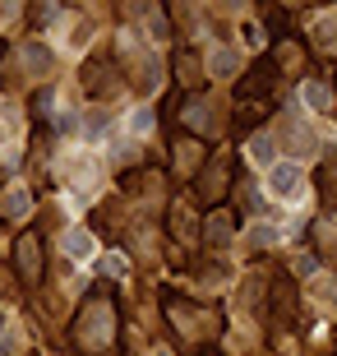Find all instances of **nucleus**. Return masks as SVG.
Returning <instances> with one entry per match:
<instances>
[{
  "label": "nucleus",
  "mask_w": 337,
  "mask_h": 356,
  "mask_svg": "<svg viewBox=\"0 0 337 356\" xmlns=\"http://www.w3.org/2000/svg\"><path fill=\"white\" fill-rule=\"evenodd\" d=\"M130 130L134 134H148V130H153V111H134V116H130Z\"/></svg>",
  "instance_id": "obj_7"
},
{
  "label": "nucleus",
  "mask_w": 337,
  "mask_h": 356,
  "mask_svg": "<svg viewBox=\"0 0 337 356\" xmlns=\"http://www.w3.org/2000/svg\"><path fill=\"white\" fill-rule=\"evenodd\" d=\"M208 70H213V74H217V79H231L236 70H240V56H236L231 47H217V51L208 56Z\"/></svg>",
  "instance_id": "obj_4"
},
{
  "label": "nucleus",
  "mask_w": 337,
  "mask_h": 356,
  "mask_svg": "<svg viewBox=\"0 0 337 356\" xmlns=\"http://www.w3.org/2000/svg\"><path fill=\"white\" fill-rule=\"evenodd\" d=\"M300 185H305V172L296 162H272L268 167V195L272 199H296Z\"/></svg>",
  "instance_id": "obj_1"
},
{
  "label": "nucleus",
  "mask_w": 337,
  "mask_h": 356,
  "mask_svg": "<svg viewBox=\"0 0 337 356\" xmlns=\"http://www.w3.org/2000/svg\"><path fill=\"white\" fill-rule=\"evenodd\" d=\"M153 356H171V352H153Z\"/></svg>",
  "instance_id": "obj_10"
},
{
  "label": "nucleus",
  "mask_w": 337,
  "mask_h": 356,
  "mask_svg": "<svg viewBox=\"0 0 337 356\" xmlns=\"http://www.w3.org/2000/svg\"><path fill=\"white\" fill-rule=\"evenodd\" d=\"M65 254H69V259H79V264L97 259V241H92V232H83V227H69V232H65Z\"/></svg>",
  "instance_id": "obj_2"
},
{
  "label": "nucleus",
  "mask_w": 337,
  "mask_h": 356,
  "mask_svg": "<svg viewBox=\"0 0 337 356\" xmlns=\"http://www.w3.org/2000/svg\"><path fill=\"white\" fill-rule=\"evenodd\" d=\"M102 273L120 277V273H125V259H120V254H106V259H102Z\"/></svg>",
  "instance_id": "obj_8"
},
{
  "label": "nucleus",
  "mask_w": 337,
  "mask_h": 356,
  "mask_svg": "<svg viewBox=\"0 0 337 356\" xmlns=\"http://www.w3.org/2000/svg\"><path fill=\"white\" fill-rule=\"evenodd\" d=\"M300 102L310 106V111H328V106H333V92H328L324 83H300Z\"/></svg>",
  "instance_id": "obj_5"
},
{
  "label": "nucleus",
  "mask_w": 337,
  "mask_h": 356,
  "mask_svg": "<svg viewBox=\"0 0 337 356\" xmlns=\"http://www.w3.org/2000/svg\"><path fill=\"white\" fill-rule=\"evenodd\" d=\"M0 209H5V218H10V222H24L28 213H33V199H28L24 185H10V190H5V199H0Z\"/></svg>",
  "instance_id": "obj_3"
},
{
  "label": "nucleus",
  "mask_w": 337,
  "mask_h": 356,
  "mask_svg": "<svg viewBox=\"0 0 337 356\" xmlns=\"http://www.w3.org/2000/svg\"><path fill=\"white\" fill-rule=\"evenodd\" d=\"M0 329H5V310H0Z\"/></svg>",
  "instance_id": "obj_9"
},
{
  "label": "nucleus",
  "mask_w": 337,
  "mask_h": 356,
  "mask_svg": "<svg viewBox=\"0 0 337 356\" xmlns=\"http://www.w3.org/2000/svg\"><path fill=\"white\" fill-rule=\"evenodd\" d=\"M249 158L259 162V167H272V139L268 134H254V139H249Z\"/></svg>",
  "instance_id": "obj_6"
}]
</instances>
